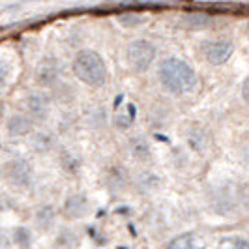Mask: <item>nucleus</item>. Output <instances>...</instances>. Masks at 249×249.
Returning a JSON list of instances; mask_svg holds the SVG:
<instances>
[{
	"instance_id": "obj_1",
	"label": "nucleus",
	"mask_w": 249,
	"mask_h": 249,
	"mask_svg": "<svg viewBox=\"0 0 249 249\" xmlns=\"http://www.w3.org/2000/svg\"><path fill=\"white\" fill-rule=\"evenodd\" d=\"M160 81L169 92L186 94L197 85V73L186 60L171 56L160 64Z\"/></svg>"
},
{
	"instance_id": "obj_2",
	"label": "nucleus",
	"mask_w": 249,
	"mask_h": 249,
	"mask_svg": "<svg viewBox=\"0 0 249 249\" xmlns=\"http://www.w3.org/2000/svg\"><path fill=\"white\" fill-rule=\"evenodd\" d=\"M73 73L81 83L98 88L103 87L107 81V66L96 51L85 49L75 54Z\"/></svg>"
},
{
	"instance_id": "obj_3",
	"label": "nucleus",
	"mask_w": 249,
	"mask_h": 249,
	"mask_svg": "<svg viewBox=\"0 0 249 249\" xmlns=\"http://www.w3.org/2000/svg\"><path fill=\"white\" fill-rule=\"evenodd\" d=\"M2 178L13 189H28L34 180V167L25 158H13L2 165Z\"/></svg>"
},
{
	"instance_id": "obj_4",
	"label": "nucleus",
	"mask_w": 249,
	"mask_h": 249,
	"mask_svg": "<svg viewBox=\"0 0 249 249\" xmlns=\"http://www.w3.org/2000/svg\"><path fill=\"white\" fill-rule=\"evenodd\" d=\"M125 58H127V64L131 66L133 71H139V73L146 71L156 58V47L148 39L131 41L125 49Z\"/></svg>"
},
{
	"instance_id": "obj_5",
	"label": "nucleus",
	"mask_w": 249,
	"mask_h": 249,
	"mask_svg": "<svg viewBox=\"0 0 249 249\" xmlns=\"http://www.w3.org/2000/svg\"><path fill=\"white\" fill-rule=\"evenodd\" d=\"M90 212V200L85 193H71L68 195L64 200L60 213H62L64 219L68 221H77V219H83L87 217Z\"/></svg>"
},
{
	"instance_id": "obj_6",
	"label": "nucleus",
	"mask_w": 249,
	"mask_h": 249,
	"mask_svg": "<svg viewBox=\"0 0 249 249\" xmlns=\"http://www.w3.org/2000/svg\"><path fill=\"white\" fill-rule=\"evenodd\" d=\"M232 51H234V45L231 39H212L202 45L204 58L213 66H221L227 62L232 56Z\"/></svg>"
},
{
	"instance_id": "obj_7",
	"label": "nucleus",
	"mask_w": 249,
	"mask_h": 249,
	"mask_svg": "<svg viewBox=\"0 0 249 249\" xmlns=\"http://www.w3.org/2000/svg\"><path fill=\"white\" fill-rule=\"evenodd\" d=\"M56 221H58V210L49 202L39 204L34 210V225L39 232H49L51 229H54Z\"/></svg>"
},
{
	"instance_id": "obj_8",
	"label": "nucleus",
	"mask_w": 249,
	"mask_h": 249,
	"mask_svg": "<svg viewBox=\"0 0 249 249\" xmlns=\"http://www.w3.org/2000/svg\"><path fill=\"white\" fill-rule=\"evenodd\" d=\"M129 184V175L124 167L120 165H114L111 169H107L105 173V186L109 187V191L112 193H118V191H124Z\"/></svg>"
},
{
	"instance_id": "obj_9",
	"label": "nucleus",
	"mask_w": 249,
	"mask_h": 249,
	"mask_svg": "<svg viewBox=\"0 0 249 249\" xmlns=\"http://www.w3.org/2000/svg\"><path fill=\"white\" fill-rule=\"evenodd\" d=\"M79 246H81V236L70 227L60 229L54 238V249H79Z\"/></svg>"
},
{
	"instance_id": "obj_10",
	"label": "nucleus",
	"mask_w": 249,
	"mask_h": 249,
	"mask_svg": "<svg viewBox=\"0 0 249 249\" xmlns=\"http://www.w3.org/2000/svg\"><path fill=\"white\" fill-rule=\"evenodd\" d=\"M6 129L12 137H25L32 131V120L28 116H23V114H15L8 120Z\"/></svg>"
},
{
	"instance_id": "obj_11",
	"label": "nucleus",
	"mask_w": 249,
	"mask_h": 249,
	"mask_svg": "<svg viewBox=\"0 0 249 249\" xmlns=\"http://www.w3.org/2000/svg\"><path fill=\"white\" fill-rule=\"evenodd\" d=\"M167 249H204V244L200 242V238L193 232L187 234H180V236L173 238L169 242Z\"/></svg>"
},
{
	"instance_id": "obj_12",
	"label": "nucleus",
	"mask_w": 249,
	"mask_h": 249,
	"mask_svg": "<svg viewBox=\"0 0 249 249\" xmlns=\"http://www.w3.org/2000/svg\"><path fill=\"white\" fill-rule=\"evenodd\" d=\"M58 163H60V169H62L68 176H79V173H81V167H83V165H81V160H79L77 156H73V154L66 152V150L60 154Z\"/></svg>"
},
{
	"instance_id": "obj_13",
	"label": "nucleus",
	"mask_w": 249,
	"mask_h": 249,
	"mask_svg": "<svg viewBox=\"0 0 249 249\" xmlns=\"http://www.w3.org/2000/svg\"><path fill=\"white\" fill-rule=\"evenodd\" d=\"M12 240L17 248L21 249H30L32 246V231L28 227H15L12 232Z\"/></svg>"
},
{
	"instance_id": "obj_14",
	"label": "nucleus",
	"mask_w": 249,
	"mask_h": 249,
	"mask_svg": "<svg viewBox=\"0 0 249 249\" xmlns=\"http://www.w3.org/2000/svg\"><path fill=\"white\" fill-rule=\"evenodd\" d=\"M32 148L36 150L37 154H49L51 150L54 148V139L49 133H36L32 139Z\"/></svg>"
},
{
	"instance_id": "obj_15",
	"label": "nucleus",
	"mask_w": 249,
	"mask_h": 249,
	"mask_svg": "<svg viewBox=\"0 0 249 249\" xmlns=\"http://www.w3.org/2000/svg\"><path fill=\"white\" fill-rule=\"evenodd\" d=\"M131 154H133V158H137V160H148L150 158V146L148 142L144 141V139H133L131 141Z\"/></svg>"
},
{
	"instance_id": "obj_16",
	"label": "nucleus",
	"mask_w": 249,
	"mask_h": 249,
	"mask_svg": "<svg viewBox=\"0 0 249 249\" xmlns=\"http://www.w3.org/2000/svg\"><path fill=\"white\" fill-rule=\"evenodd\" d=\"M217 249H249V242L240 236H227L219 242Z\"/></svg>"
},
{
	"instance_id": "obj_17",
	"label": "nucleus",
	"mask_w": 249,
	"mask_h": 249,
	"mask_svg": "<svg viewBox=\"0 0 249 249\" xmlns=\"http://www.w3.org/2000/svg\"><path fill=\"white\" fill-rule=\"evenodd\" d=\"M139 189H142V191H152V189H156V184H158V178L154 175H150V173H142V175L139 176Z\"/></svg>"
},
{
	"instance_id": "obj_18",
	"label": "nucleus",
	"mask_w": 249,
	"mask_h": 249,
	"mask_svg": "<svg viewBox=\"0 0 249 249\" xmlns=\"http://www.w3.org/2000/svg\"><path fill=\"white\" fill-rule=\"evenodd\" d=\"M45 109H47L45 100H41V98H32V101H30V111H32L34 116H43V114H45Z\"/></svg>"
},
{
	"instance_id": "obj_19",
	"label": "nucleus",
	"mask_w": 249,
	"mask_h": 249,
	"mask_svg": "<svg viewBox=\"0 0 249 249\" xmlns=\"http://www.w3.org/2000/svg\"><path fill=\"white\" fill-rule=\"evenodd\" d=\"M238 199H240V202L249 210V184L240 187V191H238Z\"/></svg>"
},
{
	"instance_id": "obj_20",
	"label": "nucleus",
	"mask_w": 249,
	"mask_h": 249,
	"mask_svg": "<svg viewBox=\"0 0 249 249\" xmlns=\"http://www.w3.org/2000/svg\"><path fill=\"white\" fill-rule=\"evenodd\" d=\"M242 96H244V100L249 103V75L246 77V81H244V85H242Z\"/></svg>"
},
{
	"instance_id": "obj_21",
	"label": "nucleus",
	"mask_w": 249,
	"mask_h": 249,
	"mask_svg": "<svg viewBox=\"0 0 249 249\" xmlns=\"http://www.w3.org/2000/svg\"><path fill=\"white\" fill-rule=\"evenodd\" d=\"M4 79H6V71H4V68L0 66V87H2V83H4Z\"/></svg>"
},
{
	"instance_id": "obj_22",
	"label": "nucleus",
	"mask_w": 249,
	"mask_h": 249,
	"mask_svg": "<svg viewBox=\"0 0 249 249\" xmlns=\"http://www.w3.org/2000/svg\"><path fill=\"white\" fill-rule=\"evenodd\" d=\"M4 242H6V238H4V234H2V231H0V248L4 246Z\"/></svg>"
},
{
	"instance_id": "obj_23",
	"label": "nucleus",
	"mask_w": 249,
	"mask_h": 249,
	"mask_svg": "<svg viewBox=\"0 0 249 249\" xmlns=\"http://www.w3.org/2000/svg\"><path fill=\"white\" fill-rule=\"evenodd\" d=\"M0 180H2V167H0Z\"/></svg>"
}]
</instances>
